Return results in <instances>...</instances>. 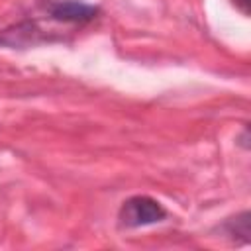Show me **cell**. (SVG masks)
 Returning a JSON list of instances; mask_svg holds the SVG:
<instances>
[{
	"label": "cell",
	"mask_w": 251,
	"mask_h": 251,
	"mask_svg": "<svg viewBox=\"0 0 251 251\" xmlns=\"http://www.w3.org/2000/svg\"><path fill=\"white\" fill-rule=\"evenodd\" d=\"M165 218V208L149 196H131L120 208V222L126 227L157 224Z\"/></svg>",
	"instance_id": "1"
},
{
	"label": "cell",
	"mask_w": 251,
	"mask_h": 251,
	"mask_svg": "<svg viewBox=\"0 0 251 251\" xmlns=\"http://www.w3.org/2000/svg\"><path fill=\"white\" fill-rule=\"evenodd\" d=\"M47 12L53 20L65 22V24H86L92 22L98 14L94 6L75 2V0H55L47 4Z\"/></svg>",
	"instance_id": "2"
}]
</instances>
